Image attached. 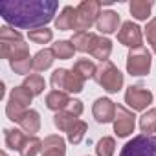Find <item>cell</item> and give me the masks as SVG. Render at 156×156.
<instances>
[{
    "label": "cell",
    "instance_id": "obj_28",
    "mask_svg": "<svg viewBox=\"0 0 156 156\" xmlns=\"http://www.w3.org/2000/svg\"><path fill=\"white\" fill-rule=\"evenodd\" d=\"M140 129L143 134H152L156 132V108H149L141 118H140Z\"/></svg>",
    "mask_w": 156,
    "mask_h": 156
},
{
    "label": "cell",
    "instance_id": "obj_27",
    "mask_svg": "<svg viewBox=\"0 0 156 156\" xmlns=\"http://www.w3.org/2000/svg\"><path fill=\"white\" fill-rule=\"evenodd\" d=\"M51 50H53L55 57H57V59H62V61H64V59H72V57H73V51H75L72 41H57V42L51 46Z\"/></svg>",
    "mask_w": 156,
    "mask_h": 156
},
{
    "label": "cell",
    "instance_id": "obj_21",
    "mask_svg": "<svg viewBox=\"0 0 156 156\" xmlns=\"http://www.w3.org/2000/svg\"><path fill=\"white\" fill-rule=\"evenodd\" d=\"M94 33L90 31H75L73 37H72V44L75 48V51H81V53H87L90 51L92 48V42H94Z\"/></svg>",
    "mask_w": 156,
    "mask_h": 156
},
{
    "label": "cell",
    "instance_id": "obj_35",
    "mask_svg": "<svg viewBox=\"0 0 156 156\" xmlns=\"http://www.w3.org/2000/svg\"><path fill=\"white\" fill-rule=\"evenodd\" d=\"M66 110H68V112H72L73 116L79 118V116L83 114V103H81L79 99H72V101H70V105L66 107Z\"/></svg>",
    "mask_w": 156,
    "mask_h": 156
},
{
    "label": "cell",
    "instance_id": "obj_3",
    "mask_svg": "<svg viewBox=\"0 0 156 156\" xmlns=\"http://www.w3.org/2000/svg\"><path fill=\"white\" fill-rule=\"evenodd\" d=\"M31 99H33V94H31L24 85L15 87V88L11 90V94H9V101H8V105H6V114H8V118L17 123L19 118L28 110V105L31 103Z\"/></svg>",
    "mask_w": 156,
    "mask_h": 156
},
{
    "label": "cell",
    "instance_id": "obj_6",
    "mask_svg": "<svg viewBox=\"0 0 156 156\" xmlns=\"http://www.w3.org/2000/svg\"><path fill=\"white\" fill-rule=\"evenodd\" d=\"M151 62H152L151 51L145 46L132 48L127 55V72L130 75H136V77L147 75L151 72Z\"/></svg>",
    "mask_w": 156,
    "mask_h": 156
},
{
    "label": "cell",
    "instance_id": "obj_29",
    "mask_svg": "<svg viewBox=\"0 0 156 156\" xmlns=\"http://www.w3.org/2000/svg\"><path fill=\"white\" fill-rule=\"evenodd\" d=\"M87 130H88V125H87L85 121H81V119H77V123L66 132V134H68V141L73 143V145L81 143L83 138H85V134H87Z\"/></svg>",
    "mask_w": 156,
    "mask_h": 156
},
{
    "label": "cell",
    "instance_id": "obj_20",
    "mask_svg": "<svg viewBox=\"0 0 156 156\" xmlns=\"http://www.w3.org/2000/svg\"><path fill=\"white\" fill-rule=\"evenodd\" d=\"M26 134L20 129H6L4 130V140H6V147H9L11 151H20L24 141H26Z\"/></svg>",
    "mask_w": 156,
    "mask_h": 156
},
{
    "label": "cell",
    "instance_id": "obj_17",
    "mask_svg": "<svg viewBox=\"0 0 156 156\" xmlns=\"http://www.w3.org/2000/svg\"><path fill=\"white\" fill-rule=\"evenodd\" d=\"M17 123L20 125V129H22L24 132H30V136H35V132L41 130V116H39L37 110H31V108L26 110V112L19 118Z\"/></svg>",
    "mask_w": 156,
    "mask_h": 156
},
{
    "label": "cell",
    "instance_id": "obj_15",
    "mask_svg": "<svg viewBox=\"0 0 156 156\" xmlns=\"http://www.w3.org/2000/svg\"><path fill=\"white\" fill-rule=\"evenodd\" d=\"M55 28L61 31L77 30V8H72V6L62 8L61 15L55 19Z\"/></svg>",
    "mask_w": 156,
    "mask_h": 156
},
{
    "label": "cell",
    "instance_id": "obj_22",
    "mask_svg": "<svg viewBox=\"0 0 156 156\" xmlns=\"http://www.w3.org/2000/svg\"><path fill=\"white\" fill-rule=\"evenodd\" d=\"M152 2L151 0H132L129 4V9H130V15L136 19V20H147V17L151 15V9H152Z\"/></svg>",
    "mask_w": 156,
    "mask_h": 156
},
{
    "label": "cell",
    "instance_id": "obj_24",
    "mask_svg": "<svg viewBox=\"0 0 156 156\" xmlns=\"http://www.w3.org/2000/svg\"><path fill=\"white\" fill-rule=\"evenodd\" d=\"M75 123H77V116H73V114L68 112V110L55 112V116H53V125H55L59 130H62V132H68Z\"/></svg>",
    "mask_w": 156,
    "mask_h": 156
},
{
    "label": "cell",
    "instance_id": "obj_34",
    "mask_svg": "<svg viewBox=\"0 0 156 156\" xmlns=\"http://www.w3.org/2000/svg\"><path fill=\"white\" fill-rule=\"evenodd\" d=\"M145 37L149 41V44L152 46L154 53H156V19H151L145 26Z\"/></svg>",
    "mask_w": 156,
    "mask_h": 156
},
{
    "label": "cell",
    "instance_id": "obj_16",
    "mask_svg": "<svg viewBox=\"0 0 156 156\" xmlns=\"http://www.w3.org/2000/svg\"><path fill=\"white\" fill-rule=\"evenodd\" d=\"M66 154V143L61 136H48L42 141V156H64Z\"/></svg>",
    "mask_w": 156,
    "mask_h": 156
},
{
    "label": "cell",
    "instance_id": "obj_4",
    "mask_svg": "<svg viewBox=\"0 0 156 156\" xmlns=\"http://www.w3.org/2000/svg\"><path fill=\"white\" fill-rule=\"evenodd\" d=\"M50 83L55 90H61V92H66V94L68 92L70 94H79L85 88V81H81L72 70H66V68H57L51 73Z\"/></svg>",
    "mask_w": 156,
    "mask_h": 156
},
{
    "label": "cell",
    "instance_id": "obj_26",
    "mask_svg": "<svg viewBox=\"0 0 156 156\" xmlns=\"http://www.w3.org/2000/svg\"><path fill=\"white\" fill-rule=\"evenodd\" d=\"M19 152L20 156H37L39 152H42V141L37 136H28Z\"/></svg>",
    "mask_w": 156,
    "mask_h": 156
},
{
    "label": "cell",
    "instance_id": "obj_25",
    "mask_svg": "<svg viewBox=\"0 0 156 156\" xmlns=\"http://www.w3.org/2000/svg\"><path fill=\"white\" fill-rule=\"evenodd\" d=\"M33 96H41L42 92H44V88H46V83H44V79L39 75V73H30L26 79H24V83H22Z\"/></svg>",
    "mask_w": 156,
    "mask_h": 156
},
{
    "label": "cell",
    "instance_id": "obj_8",
    "mask_svg": "<svg viewBox=\"0 0 156 156\" xmlns=\"http://www.w3.org/2000/svg\"><path fill=\"white\" fill-rule=\"evenodd\" d=\"M114 132L118 134V138H127L129 134L134 132L136 127V116L132 110H129L123 105L116 107V118H114Z\"/></svg>",
    "mask_w": 156,
    "mask_h": 156
},
{
    "label": "cell",
    "instance_id": "obj_9",
    "mask_svg": "<svg viewBox=\"0 0 156 156\" xmlns=\"http://www.w3.org/2000/svg\"><path fill=\"white\" fill-rule=\"evenodd\" d=\"M125 103L132 110H145L152 103V92L141 87H129L125 92Z\"/></svg>",
    "mask_w": 156,
    "mask_h": 156
},
{
    "label": "cell",
    "instance_id": "obj_33",
    "mask_svg": "<svg viewBox=\"0 0 156 156\" xmlns=\"http://www.w3.org/2000/svg\"><path fill=\"white\" fill-rule=\"evenodd\" d=\"M22 39V33L17 31L13 26L6 24L0 28V42H4V41H20Z\"/></svg>",
    "mask_w": 156,
    "mask_h": 156
},
{
    "label": "cell",
    "instance_id": "obj_7",
    "mask_svg": "<svg viewBox=\"0 0 156 156\" xmlns=\"http://www.w3.org/2000/svg\"><path fill=\"white\" fill-rule=\"evenodd\" d=\"M101 15V4L98 0H83L77 6V31L90 30Z\"/></svg>",
    "mask_w": 156,
    "mask_h": 156
},
{
    "label": "cell",
    "instance_id": "obj_12",
    "mask_svg": "<svg viewBox=\"0 0 156 156\" xmlns=\"http://www.w3.org/2000/svg\"><path fill=\"white\" fill-rule=\"evenodd\" d=\"M116 103L112 101V99H108V98H99V99H96V103H94V107H92V114H94V118H96V121L98 123H110V121H114V118H116Z\"/></svg>",
    "mask_w": 156,
    "mask_h": 156
},
{
    "label": "cell",
    "instance_id": "obj_32",
    "mask_svg": "<svg viewBox=\"0 0 156 156\" xmlns=\"http://www.w3.org/2000/svg\"><path fill=\"white\" fill-rule=\"evenodd\" d=\"M9 66H11V70H13L15 73H19V75H26V77H28L30 70L33 68V59H31V57L19 59V61H13V62H9Z\"/></svg>",
    "mask_w": 156,
    "mask_h": 156
},
{
    "label": "cell",
    "instance_id": "obj_10",
    "mask_svg": "<svg viewBox=\"0 0 156 156\" xmlns=\"http://www.w3.org/2000/svg\"><path fill=\"white\" fill-rule=\"evenodd\" d=\"M0 53H2L4 59L13 62V61L30 57V48L24 42V39H20V41H4V42H0Z\"/></svg>",
    "mask_w": 156,
    "mask_h": 156
},
{
    "label": "cell",
    "instance_id": "obj_30",
    "mask_svg": "<svg viewBox=\"0 0 156 156\" xmlns=\"http://www.w3.org/2000/svg\"><path fill=\"white\" fill-rule=\"evenodd\" d=\"M114 152H116V141H114V138L105 136V138H101L98 141V145H96V154L98 156H114Z\"/></svg>",
    "mask_w": 156,
    "mask_h": 156
},
{
    "label": "cell",
    "instance_id": "obj_31",
    "mask_svg": "<svg viewBox=\"0 0 156 156\" xmlns=\"http://www.w3.org/2000/svg\"><path fill=\"white\" fill-rule=\"evenodd\" d=\"M28 37H30V41L35 42V44H48V42L53 39V31L48 30V28H39V30L28 31Z\"/></svg>",
    "mask_w": 156,
    "mask_h": 156
},
{
    "label": "cell",
    "instance_id": "obj_1",
    "mask_svg": "<svg viewBox=\"0 0 156 156\" xmlns=\"http://www.w3.org/2000/svg\"><path fill=\"white\" fill-rule=\"evenodd\" d=\"M59 9L55 0H4L0 2V15L2 19L20 30H39L46 28L53 20V15Z\"/></svg>",
    "mask_w": 156,
    "mask_h": 156
},
{
    "label": "cell",
    "instance_id": "obj_2",
    "mask_svg": "<svg viewBox=\"0 0 156 156\" xmlns=\"http://www.w3.org/2000/svg\"><path fill=\"white\" fill-rule=\"evenodd\" d=\"M94 79H96V83H98L103 90H107L108 94H116V92H119L121 87H123V73H121V72L118 70V66H116L114 62H110V61H105V62H101V64L98 66Z\"/></svg>",
    "mask_w": 156,
    "mask_h": 156
},
{
    "label": "cell",
    "instance_id": "obj_13",
    "mask_svg": "<svg viewBox=\"0 0 156 156\" xmlns=\"http://www.w3.org/2000/svg\"><path fill=\"white\" fill-rule=\"evenodd\" d=\"M119 22H121V20H119V15H118L116 11L107 9V11H101L99 19H98V22H96V28H98V31H101V33H105V35H110V33H116V31H118Z\"/></svg>",
    "mask_w": 156,
    "mask_h": 156
},
{
    "label": "cell",
    "instance_id": "obj_36",
    "mask_svg": "<svg viewBox=\"0 0 156 156\" xmlns=\"http://www.w3.org/2000/svg\"><path fill=\"white\" fill-rule=\"evenodd\" d=\"M2 156H8V152H6V151H2Z\"/></svg>",
    "mask_w": 156,
    "mask_h": 156
},
{
    "label": "cell",
    "instance_id": "obj_18",
    "mask_svg": "<svg viewBox=\"0 0 156 156\" xmlns=\"http://www.w3.org/2000/svg\"><path fill=\"white\" fill-rule=\"evenodd\" d=\"M70 96L66 92H61V90H51L48 96H46V107L53 112H61V110H66V107L70 105Z\"/></svg>",
    "mask_w": 156,
    "mask_h": 156
},
{
    "label": "cell",
    "instance_id": "obj_5",
    "mask_svg": "<svg viewBox=\"0 0 156 156\" xmlns=\"http://www.w3.org/2000/svg\"><path fill=\"white\" fill-rule=\"evenodd\" d=\"M119 156H156V136L140 134L127 141Z\"/></svg>",
    "mask_w": 156,
    "mask_h": 156
},
{
    "label": "cell",
    "instance_id": "obj_11",
    "mask_svg": "<svg viewBox=\"0 0 156 156\" xmlns=\"http://www.w3.org/2000/svg\"><path fill=\"white\" fill-rule=\"evenodd\" d=\"M118 41L123 44V46H129L130 50L132 48H140L141 46V28L134 22H123L121 24V30L118 31Z\"/></svg>",
    "mask_w": 156,
    "mask_h": 156
},
{
    "label": "cell",
    "instance_id": "obj_19",
    "mask_svg": "<svg viewBox=\"0 0 156 156\" xmlns=\"http://www.w3.org/2000/svg\"><path fill=\"white\" fill-rule=\"evenodd\" d=\"M96 70H98V66H96L92 61H88V59H79V61H75V64H73V68H72V72L79 77L81 81H87V79H90V77H94V75H96Z\"/></svg>",
    "mask_w": 156,
    "mask_h": 156
},
{
    "label": "cell",
    "instance_id": "obj_23",
    "mask_svg": "<svg viewBox=\"0 0 156 156\" xmlns=\"http://www.w3.org/2000/svg\"><path fill=\"white\" fill-rule=\"evenodd\" d=\"M53 59H55V53H53L51 48L39 50V51L35 53V57H33V68H35L37 72H44V70H48V68L51 66Z\"/></svg>",
    "mask_w": 156,
    "mask_h": 156
},
{
    "label": "cell",
    "instance_id": "obj_14",
    "mask_svg": "<svg viewBox=\"0 0 156 156\" xmlns=\"http://www.w3.org/2000/svg\"><path fill=\"white\" fill-rule=\"evenodd\" d=\"M88 53H90L94 59H99L101 62L108 61V57H110V53H112V41L107 39V37L96 35V37H94V42H92V48H90Z\"/></svg>",
    "mask_w": 156,
    "mask_h": 156
}]
</instances>
